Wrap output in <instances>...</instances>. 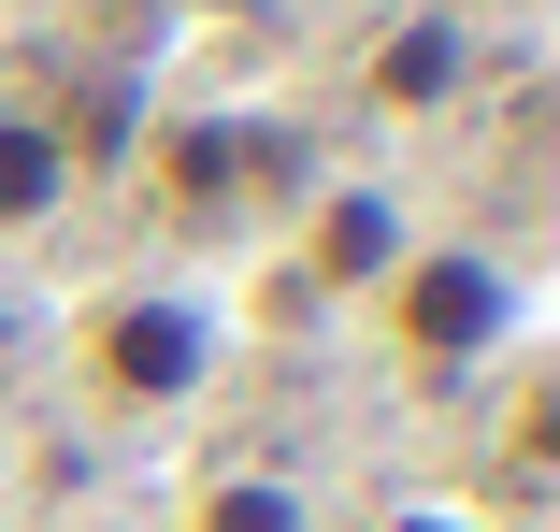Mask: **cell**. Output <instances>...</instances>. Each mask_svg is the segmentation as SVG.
Instances as JSON below:
<instances>
[{
    "instance_id": "ba28073f",
    "label": "cell",
    "mask_w": 560,
    "mask_h": 532,
    "mask_svg": "<svg viewBox=\"0 0 560 532\" xmlns=\"http://www.w3.org/2000/svg\"><path fill=\"white\" fill-rule=\"evenodd\" d=\"M388 532H475V518H431V504H417V518H388Z\"/></svg>"
},
{
    "instance_id": "3957f363",
    "label": "cell",
    "mask_w": 560,
    "mask_h": 532,
    "mask_svg": "<svg viewBox=\"0 0 560 532\" xmlns=\"http://www.w3.org/2000/svg\"><path fill=\"white\" fill-rule=\"evenodd\" d=\"M72 173H86V144L44 116V101H0V245H30V231H58V201H72Z\"/></svg>"
},
{
    "instance_id": "52a82bcc",
    "label": "cell",
    "mask_w": 560,
    "mask_h": 532,
    "mask_svg": "<svg viewBox=\"0 0 560 532\" xmlns=\"http://www.w3.org/2000/svg\"><path fill=\"white\" fill-rule=\"evenodd\" d=\"M231 173H245V130L231 116H187L173 130V201H231Z\"/></svg>"
},
{
    "instance_id": "8992f818",
    "label": "cell",
    "mask_w": 560,
    "mask_h": 532,
    "mask_svg": "<svg viewBox=\"0 0 560 532\" xmlns=\"http://www.w3.org/2000/svg\"><path fill=\"white\" fill-rule=\"evenodd\" d=\"M374 86H388V101H445V86H460V15H417V30L374 58Z\"/></svg>"
},
{
    "instance_id": "7a4b0ae2",
    "label": "cell",
    "mask_w": 560,
    "mask_h": 532,
    "mask_svg": "<svg viewBox=\"0 0 560 532\" xmlns=\"http://www.w3.org/2000/svg\"><path fill=\"white\" fill-rule=\"evenodd\" d=\"M374 302H388V346H402L417 374H475V360L517 332V274H503L489 245H402Z\"/></svg>"
},
{
    "instance_id": "5b68a950",
    "label": "cell",
    "mask_w": 560,
    "mask_h": 532,
    "mask_svg": "<svg viewBox=\"0 0 560 532\" xmlns=\"http://www.w3.org/2000/svg\"><path fill=\"white\" fill-rule=\"evenodd\" d=\"M187 532H316V504H302V475H273V461H245V475H201V504H187Z\"/></svg>"
},
{
    "instance_id": "277c9868",
    "label": "cell",
    "mask_w": 560,
    "mask_h": 532,
    "mask_svg": "<svg viewBox=\"0 0 560 532\" xmlns=\"http://www.w3.org/2000/svg\"><path fill=\"white\" fill-rule=\"evenodd\" d=\"M388 259H402L388 187H330L316 217H302V274H316V288H388Z\"/></svg>"
},
{
    "instance_id": "30bf717a",
    "label": "cell",
    "mask_w": 560,
    "mask_h": 532,
    "mask_svg": "<svg viewBox=\"0 0 560 532\" xmlns=\"http://www.w3.org/2000/svg\"><path fill=\"white\" fill-rule=\"evenodd\" d=\"M86 532H130V518H86Z\"/></svg>"
},
{
    "instance_id": "6da1fadb",
    "label": "cell",
    "mask_w": 560,
    "mask_h": 532,
    "mask_svg": "<svg viewBox=\"0 0 560 532\" xmlns=\"http://www.w3.org/2000/svg\"><path fill=\"white\" fill-rule=\"evenodd\" d=\"M215 360H231V316H215L201 288H101V302H86V389L130 403V417L201 403Z\"/></svg>"
},
{
    "instance_id": "9c48e42d",
    "label": "cell",
    "mask_w": 560,
    "mask_h": 532,
    "mask_svg": "<svg viewBox=\"0 0 560 532\" xmlns=\"http://www.w3.org/2000/svg\"><path fill=\"white\" fill-rule=\"evenodd\" d=\"M0 346H15V274H0Z\"/></svg>"
}]
</instances>
